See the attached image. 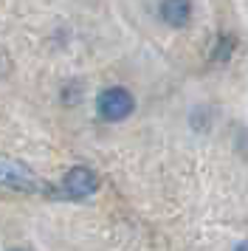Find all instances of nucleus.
<instances>
[{
	"label": "nucleus",
	"instance_id": "obj_2",
	"mask_svg": "<svg viewBox=\"0 0 248 251\" xmlns=\"http://www.w3.org/2000/svg\"><path fill=\"white\" fill-rule=\"evenodd\" d=\"M96 110L104 122H122L135 110V99L127 88H107V91L99 93Z\"/></svg>",
	"mask_w": 248,
	"mask_h": 251
},
{
	"label": "nucleus",
	"instance_id": "obj_6",
	"mask_svg": "<svg viewBox=\"0 0 248 251\" xmlns=\"http://www.w3.org/2000/svg\"><path fill=\"white\" fill-rule=\"evenodd\" d=\"M11 251H25V249H11Z\"/></svg>",
	"mask_w": 248,
	"mask_h": 251
},
{
	"label": "nucleus",
	"instance_id": "obj_5",
	"mask_svg": "<svg viewBox=\"0 0 248 251\" xmlns=\"http://www.w3.org/2000/svg\"><path fill=\"white\" fill-rule=\"evenodd\" d=\"M234 251H248V240H246V243H240V246H237Z\"/></svg>",
	"mask_w": 248,
	"mask_h": 251
},
{
	"label": "nucleus",
	"instance_id": "obj_4",
	"mask_svg": "<svg viewBox=\"0 0 248 251\" xmlns=\"http://www.w3.org/2000/svg\"><path fill=\"white\" fill-rule=\"evenodd\" d=\"M161 17L175 28H183L192 17V0H164L161 3Z\"/></svg>",
	"mask_w": 248,
	"mask_h": 251
},
{
	"label": "nucleus",
	"instance_id": "obj_3",
	"mask_svg": "<svg viewBox=\"0 0 248 251\" xmlns=\"http://www.w3.org/2000/svg\"><path fill=\"white\" fill-rule=\"evenodd\" d=\"M96 189H99V178H96V172L88 170V167H74V170H68L65 178H62V195L71 198V201L90 198Z\"/></svg>",
	"mask_w": 248,
	"mask_h": 251
},
{
	"label": "nucleus",
	"instance_id": "obj_1",
	"mask_svg": "<svg viewBox=\"0 0 248 251\" xmlns=\"http://www.w3.org/2000/svg\"><path fill=\"white\" fill-rule=\"evenodd\" d=\"M0 186L20 189V192H40V189H45L43 181L31 172V167H25L23 161L9 158V155H0Z\"/></svg>",
	"mask_w": 248,
	"mask_h": 251
}]
</instances>
